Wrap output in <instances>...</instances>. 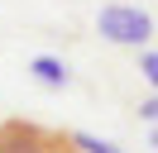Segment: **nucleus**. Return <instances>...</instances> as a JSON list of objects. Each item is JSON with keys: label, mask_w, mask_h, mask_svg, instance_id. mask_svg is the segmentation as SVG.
I'll return each mask as SVG.
<instances>
[{"label": "nucleus", "mask_w": 158, "mask_h": 153, "mask_svg": "<svg viewBox=\"0 0 158 153\" xmlns=\"http://www.w3.org/2000/svg\"><path fill=\"white\" fill-rule=\"evenodd\" d=\"M0 153H77L72 134L43 129L29 120H5L0 124Z\"/></svg>", "instance_id": "nucleus-1"}, {"label": "nucleus", "mask_w": 158, "mask_h": 153, "mask_svg": "<svg viewBox=\"0 0 158 153\" xmlns=\"http://www.w3.org/2000/svg\"><path fill=\"white\" fill-rule=\"evenodd\" d=\"M96 29H101V38H110L120 48H139V43L153 38V19L139 5H106L96 14Z\"/></svg>", "instance_id": "nucleus-2"}, {"label": "nucleus", "mask_w": 158, "mask_h": 153, "mask_svg": "<svg viewBox=\"0 0 158 153\" xmlns=\"http://www.w3.org/2000/svg\"><path fill=\"white\" fill-rule=\"evenodd\" d=\"M29 72L39 76L43 86H53V91H62V86L72 81V76H67V62H58V57H34V62H29Z\"/></svg>", "instance_id": "nucleus-3"}, {"label": "nucleus", "mask_w": 158, "mask_h": 153, "mask_svg": "<svg viewBox=\"0 0 158 153\" xmlns=\"http://www.w3.org/2000/svg\"><path fill=\"white\" fill-rule=\"evenodd\" d=\"M72 143H77V153H125L110 139H96V134H72Z\"/></svg>", "instance_id": "nucleus-4"}, {"label": "nucleus", "mask_w": 158, "mask_h": 153, "mask_svg": "<svg viewBox=\"0 0 158 153\" xmlns=\"http://www.w3.org/2000/svg\"><path fill=\"white\" fill-rule=\"evenodd\" d=\"M139 72H144V81L158 91V53H144V57H139Z\"/></svg>", "instance_id": "nucleus-5"}, {"label": "nucleus", "mask_w": 158, "mask_h": 153, "mask_svg": "<svg viewBox=\"0 0 158 153\" xmlns=\"http://www.w3.org/2000/svg\"><path fill=\"white\" fill-rule=\"evenodd\" d=\"M139 115H144V120H158V96H148V101L139 105Z\"/></svg>", "instance_id": "nucleus-6"}, {"label": "nucleus", "mask_w": 158, "mask_h": 153, "mask_svg": "<svg viewBox=\"0 0 158 153\" xmlns=\"http://www.w3.org/2000/svg\"><path fill=\"white\" fill-rule=\"evenodd\" d=\"M153 148H158V129H153Z\"/></svg>", "instance_id": "nucleus-7"}]
</instances>
